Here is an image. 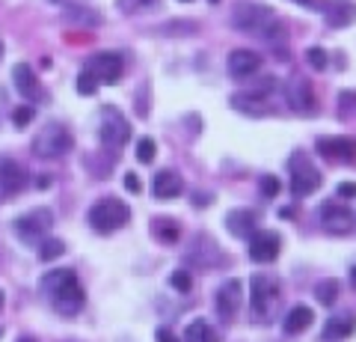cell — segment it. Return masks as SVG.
Instances as JSON below:
<instances>
[{"label": "cell", "instance_id": "cell-1", "mask_svg": "<svg viewBox=\"0 0 356 342\" xmlns=\"http://www.w3.org/2000/svg\"><path fill=\"white\" fill-rule=\"evenodd\" d=\"M42 292L48 295V304L54 306V313L60 316H77L86 304L83 286L77 280V274L72 268H60V271H48L42 277Z\"/></svg>", "mask_w": 356, "mask_h": 342}, {"label": "cell", "instance_id": "cell-2", "mask_svg": "<svg viewBox=\"0 0 356 342\" xmlns=\"http://www.w3.org/2000/svg\"><path fill=\"white\" fill-rule=\"evenodd\" d=\"M86 220L98 235H113L131 220V208L122 200H116V196H104V200H98L92 208H89Z\"/></svg>", "mask_w": 356, "mask_h": 342}, {"label": "cell", "instance_id": "cell-3", "mask_svg": "<svg viewBox=\"0 0 356 342\" xmlns=\"http://www.w3.org/2000/svg\"><path fill=\"white\" fill-rule=\"evenodd\" d=\"M72 146H74V137L63 123H44L36 131V137H33V155H39L44 161L69 155Z\"/></svg>", "mask_w": 356, "mask_h": 342}, {"label": "cell", "instance_id": "cell-4", "mask_svg": "<svg viewBox=\"0 0 356 342\" xmlns=\"http://www.w3.org/2000/svg\"><path fill=\"white\" fill-rule=\"evenodd\" d=\"M232 24L241 33H252V36H267L276 27V15L270 6L264 3H241L235 13H232Z\"/></svg>", "mask_w": 356, "mask_h": 342}, {"label": "cell", "instance_id": "cell-5", "mask_svg": "<svg viewBox=\"0 0 356 342\" xmlns=\"http://www.w3.org/2000/svg\"><path fill=\"white\" fill-rule=\"evenodd\" d=\"M54 226V212L51 208H30V212L18 215L13 220V233L24 241V244H42V238L51 233Z\"/></svg>", "mask_w": 356, "mask_h": 342}, {"label": "cell", "instance_id": "cell-6", "mask_svg": "<svg viewBox=\"0 0 356 342\" xmlns=\"http://www.w3.org/2000/svg\"><path fill=\"white\" fill-rule=\"evenodd\" d=\"M250 306L255 318H270L280 306V283L267 274H255L250 283Z\"/></svg>", "mask_w": 356, "mask_h": 342}, {"label": "cell", "instance_id": "cell-7", "mask_svg": "<svg viewBox=\"0 0 356 342\" xmlns=\"http://www.w3.org/2000/svg\"><path fill=\"white\" fill-rule=\"evenodd\" d=\"M288 167H291V194L294 196H312L321 185H324V176L318 173V167L309 161V155H303V152L291 155Z\"/></svg>", "mask_w": 356, "mask_h": 342}, {"label": "cell", "instance_id": "cell-8", "mask_svg": "<svg viewBox=\"0 0 356 342\" xmlns=\"http://www.w3.org/2000/svg\"><path fill=\"white\" fill-rule=\"evenodd\" d=\"M98 137H102V143L107 149H122L131 137V123L125 119V114H122L119 107L107 104L102 107V128H98Z\"/></svg>", "mask_w": 356, "mask_h": 342}, {"label": "cell", "instance_id": "cell-9", "mask_svg": "<svg viewBox=\"0 0 356 342\" xmlns=\"http://www.w3.org/2000/svg\"><path fill=\"white\" fill-rule=\"evenodd\" d=\"M285 102H288V107H291L294 114H300V116H312V114H318L315 86H312V81L300 78V75H294V78H288V84H285Z\"/></svg>", "mask_w": 356, "mask_h": 342}, {"label": "cell", "instance_id": "cell-10", "mask_svg": "<svg viewBox=\"0 0 356 342\" xmlns=\"http://www.w3.org/2000/svg\"><path fill=\"white\" fill-rule=\"evenodd\" d=\"M86 72L92 75L98 84H119L122 72H125V63H122V57L116 51H102L86 63Z\"/></svg>", "mask_w": 356, "mask_h": 342}, {"label": "cell", "instance_id": "cell-11", "mask_svg": "<svg viewBox=\"0 0 356 342\" xmlns=\"http://www.w3.org/2000/svg\"><path fill=\"white\" fill-rule=\"evenodd\" d=\"M318 220L324 224V229H327V233H332V235H348L353 229V212L348 205H341V203H327L318 212Z\"/></svg>", "mask_w": 356, "mask_h": 342}, {"label": "cell", "instance_id": "cell-12", "mask_svg": "<svg viewBox=\"0 0 356 342\" xmlns=\"http://www.w3.org/2000/svg\"><path fill=\"white\" fill-rule=\"evenodd\" d=\"M247 250H250L252 262H273L282 250V238H280V233H273V229H259V233L250 238Z\"/></svg>", "mask_w": 356, "mask_h": 342}, {"label": "cell", "instance_id": "cell-13", "mask_svg": "<svg viewBox=\"0 0 356 342\" xmlns=\"http://www.w3.org/2000/svg\"><path fill=\"white\" fill-rule=\"evenodd\" d=\"M241 301H243V286L241 280H226L217 289V316L222 322H232L241 310Z\"/></svg>", "mask_w": 356, "mask_h": 342}, {"label": "cell", "instance_id": "cell-14", "mask_svg": "<svg viewBox=\"0 0 356 342\" xmlns=\"http://www.w3.org/2000/svg\"><path fill=\"white\" fill-rule=\"evenodd\" d=\"M315 146L327 161H356V137H318Z\"/></svg>", "mask_w": 356, "mask_h": 342}, {"label": "cell", "instance_id": "cell-15", "mask_svg": "<svg viewBox=\"0 0 356 342\" xmlns=\"http://www.w3.org/2000/svg\"><path fill=\"white\" fill-rule=\"evenodd\" d=\"M27 187V173L21 167L18 161L0 155V194L3 196H13V194H21Z\"/></svg>", "mask_w": 356, "mask_h": 342}, {"label": "cell", "instance_id": "cell-16", "mask_svg": "<svg viewBox=\"0 0 356 342\" xmlns=\"http://www.w3.org/2000/svg\"><path fill=\"white\" fill-rule=\"evenodd\" d=\"M226 65H229V75H232V78L247 81V78H252V75L261 69V57H259L255 51H250V48H235V51L229 54Z\"/></svg>", "mask_w": 356, "mask_h": 342}, {"label": "cell", "instance_id": "cell-17", "mask_svg": "<svg viewBox=\"0 0 356 342\" xmlns=\"http://www.w3.org/2000/svg\"><path fill=\"white\" fill-rule=\"evenodd\" d=\"M184 191V179L178 176L175 170H161L152 176V194L158 196V200H172Z\"/></svg>", "mask_w": 356, "mask_h": 342}, {"label": "cell", "instance_id": "cell-18", "mask_svg": "<svg viewBox=\"0 0 356 342\" xmlns=\"http://www.w3.org/2000/svg\"><path fill=\"white\" fill-rule=\"evenodd\" d=\"M255 224H259V215L250 212V208H235V212L226 215V229L238 238H252L255 233H259Z\"/></svg>", "mask_w": 356, "mask_h": 342}, {"label": "cell", "instance_id": "cell-19", "mask_svg": "<svg viewBox=\"0 0 356 342\" xmlns=\"http://www.w3.org/2000/svg\"><path fill=\"white\" fill-rule=\"evenodd\" d=\"M13 81H15V90L27 98V102H36V98H42V86L36 81V72L30 69L27 63H18L13 69Z\"/></svg>", "mask_w": 356, "mask_h": 342}, {"label": "cell", "instance_id": "cell-20", "mask_svg": "<svg viewBox=\"0 0 356 342\" xmlns=\"http://www.w3.org/2000/svg\"><path fill=\"white\" fill-rule=\"evenodd\" d=\"M353 330H356V316H332V318H327L324 330H321V339L341 342V339H348Z\"/></svg>", "mask_w": 356, "mask_h": 342}, {"label": "cell", "instance_id": "cell-21", "mask_svg": "<svg viewBox=\"0 0 356 342\" xmlns=\"http://www.w3.org/2000/svg\"><path fill=\"white\" fill-rule=\"evenodd\" d=\"M312 322H315V313H312L309 306L297 304V306H291V310H288L285 322H282V330H285L288 336H297V334H303V330H309Z\"/></svg>", "mask_w": 356, "mask_h": 342}, {"label": "cell", "instance_id": "cell-22", "mask_svg": "<svg viewBox=\"0 0 356 342\" xmlns=\"http://www.w3.org/2000/svg\"><path fill=\"white\" fill-rule=\"evenodd\" d=\"M324 15H327L330 27L341 30V27H348V24H353V21H356V3H332Z\"/></svg>", "mask_w": 356, "mask_h": 342}, {"label": "cell", "instance_id": "cell-23", "mask_svg": "<svg viewBox=\"0 0 356 342\" xmlns=\"http://www.w3.org/2000/svg\"><path fill=\"white\" fill-rule=\"evenodd\" d=\"M152 233L158 235L163 244H175V241L181 238V226H178L172 217H158V220L152 224Z\"/></svg>", "mask_w": 356, "mask_h": 342}, {"label": "cell", "instance_id": "cell-24", "mask_svg": "<svg viewBox=\"0 0 356 342\" xmlns=\"http://www.w3.org/2000/svg\"><path fill=\"white\" fill-rule=\"evenodd\" d=\"M184 342H217V334H214V327H211L208 322L196 318V322L187 325V330H184Z\"/></svg>", "mask_w": 356, "mask_h": 342}, {"label": "cell", "instance_id": "cell-25", "mask_svg": "<svg viewBox=\"0 0 356 342\" xmlns=\"http://www.w3.org/2000/svg\"><path fill=\"white\" fill-rule=\"evenodd\" d=\"M315 297L324 306H332L336 304V297H339V280H324V283H318V289H315Z\"/></svg>", "mask_w": 356, "mask_h": 342}, {"label": "cell", "instance_id": "cell-26", "mask_svg": "<svg viewBox=\"0 0 356 342\" xmlns=\"http://www.w3.org/2000/svg\"><path fill=\"white\" fill-rule=\"evenodd\" d=\"M63 253H65V244H63L60 238H48V241H42V247H39V256L44 262L57 259V256H63Z\"/></svg>", "mask_w": 356, "mask_h": 342}, {"label": "cell", "instance_id": "cell-27", "mask_svg": "<svg viewBox=\"0 0 356 342\" xmlns=\"http://www.w3.org/2000/svg\"><path fill=\"white\" fill-rule=\"evenodd\" d=\"M154 155H158V143H154L152 137H143V140L137 143V161H140V164H152Z\"/></svg>", "mask_w": 356, "mask_h": 342}, {"label": "cell", "instance_id": "cell-28", "mask_svg": "<svg viewBox=\"0 0 356 342\" xmlns=\"http://www.w3.org/2000/svg\"><path fill=\"white\" fill-rule=\"evenodd\" d=\"M170 286H172V289H178L181 295H187V292H191V286H193V280H191V274H187V271H172L170 274Z\"/></svg>", "mask_w": 356, "mask_h": 342}, {"label": "cell", "instance_id": "cell-29", "mask_svg": "<svg viewBox=\"0 0 356 342\" xmlns=\"http://www.w3.org/2000/svg\"><path fill=\"white\" fill-rule=\"evenodd\" d=\"M95 90H98V81L83 69L81 75H77V93H81V95H92Z\"/></svg>", "mask_w": 356, "mask_h": 342}, {"label": "cell", "instance_id": "cell-30", "mask_svg": "<svg viewBox=\"0 0 356 342\" xmlns=\"http://www.w3.org/2000/svg\"><path fill=\"white\" fill-rule=\"evenodd\" d=\"M306 60H309L312 69H318V72L327 69V51L324 48H309L306 51Z\"/></svg>", "mask_w": 356, "mask_h": 342}, {"label": "cell", "instance_id": "cell-31", "mask_svg": "<svg viewBox=\"0 0 356 342\" xmlns=\"http://www.w3.org/2000/svg\"><path fill=\"white\" fill-rule=\"evenodd\" d=\"M116 3H119L122 13H143V9L154 6L158 0H116Z\"/></svg>", "mask_w": 356, "mask_h": 342}, {"label": "cell", "instance_id": "cell-32", "mask_svg": "<svg viewBox=\"0 0 356 342\" xmlns=\"http://www.w3.org/2000/svg\"><path fill=\"white\" fill-rule=\"evenodd\" d=\"M280 191H282V182L276 179V176H264V179H261V194L264 196H276Z\"/></svg>", "mask_w": 356, "mask_h": 342}, {"label": "cell", "instance_id": "cell-33", "mask_svg": "<svg viewBox=\"0 0 356 342\" xmlns=\"http://www.w3.org/2000/svg\"><path fill=\"white\" fill-rule=\"evenodd\" d=\"M33 116H36V110H33L30 104H24V107H18V110H15V114H13V123H15L18 128H24V125L30 123V119H33Z\"/></svg>", "mask_w": 356, "mask_h": 342}, {"label": "cell", "instance_id": "cell-34", "mask_svg": "<svg viewBox=\"0 0 356 342\" xmlns=\"http://www.w3.org/2000/svg\"><path fill=\"white\" fill-rule=\"evenodd\" d=\"M65 15H69V18H74V21H89V24H98V15L86 13V9H83V13H77V6H72V9H69V13H65Z\"/></svg>", "mask_w": 356, "mask_h": 342}, {"label": "cell", "instance_id": "cell-35", "mask_svg": "<svg viewBox=\"0 0 356 342\" xmlns=\"http://www.w3.org/2000/svg\"><path fill=\"white\" fill-rule=\"evenodd\" d=\"M336 194L341 196V200H350V196H356V182H341L336 187Z\"/></svg>", "mask_w": 356, "mask_h": 342}, {"label": "cell", "instance_id": "cell-36", "mask_svg": "<svg viewBox=\"0 0 356 342\" xmlns=\"http://www.w3.org/2000/svg\"><path fill=\"white\" fill-rule=\"evenodd\" d=\"M125 187L131 194H140L143 191V185H140V179H137V173H125Z\"/></svg>", "mask_w": 356, "mask_h": 342}, {"label": "cell", "instance_id": "cell-37", "mask_svg": "<svg viewBox=\"0 0 356 342\" xmlns=\"http://www.w3.org/2000/svg\"><path fill=\"white\" fill-rule=\"evenodd\" d=\"M158 339H161V342H178V339H175V336H172L166 327H161V330H158Z\"/></svg>", "mask_w": 356, "mask_h": 342}, {"label": "cell", "instance_id": "cell-38", "mask_svg": "<svg viewBox=\"0 0 356 342\" xmlns=\"http://www.w3.org/2000/svg\"><path fill=\"white\" fill-rule=\"evenodd\" d=\"M294 3H300V6H321V0H294Z\"/></svg>", "mask_w": 356, "mask_h": 342}, {"label": "cell", "instance_id": "cell-39", "mask_svg": "<svg viewBox=\"0 0 356 342\" xmlns=\"http://www.w3.org/2000/svg\"><path fill=\"white\" fill-rule=\"evenodd\" d=\"M350 283H353V289H356V265L350 268Z\"/></svg>", "mask_w": 356, "mask_h": 342}, {"label": "cell", "instance_id": "cell-40", "mask_svg": "<svg viewBox=\"0 0 356 342\" xmlns=\"http://www.w3.org/2000/svg\"><path fill=\"white\" fill-rule=\"evenodd\" d=\"M0 310H3V292H0Z\"/></svg>", "mask_w": 356, "mask_h": 342}, {"label": "cell", "instance_id": "cell-41", "mask_svg": "<svg viewBox=\"0 0 356 342\" xmlns=\"http://www.w3.org/2000/svg\"><path fill=\"white\" fill-rule=\"evenodd\" d=\"M0 57H3V42H0Z\"/></svg>", "mask_w": 356, "mask_h": 342}, {"label": "cell", "instance_id": "cell-42", "mask_svg": "<svg viewBox=\"0 0 356 342\" xmlns=\"http://www.w3.org/2000/svg\"><path fill=\"white\" fill-rule=\"evenodd\" d=\"M18 342H33V339H27V336H24V339H18Z\"/></svg>", "mask_w": 356, "mask_h": 342}, {"label": "cell", "instance_id": "cell-43", "mask_svg": "<svg viewBox=\"0 0 356 342\" xmlns=\"http://www.w3.org/2000/svg\"><path fill=\"white\" fill-rule=\"evenodd\" d=\"M211 3H220V0H211Z\"/></svg>", "mask_w": 356, "mask_h": 342}, {"label": "cell", "instance_id": "cell-44", "mask_svg": "<svg viewBox=\"0 0 356 342\" xmlns=\"http://www.w3.org/2000/svg\"><path fill=\"white\" fill-rule=\"evenodd\" d=\"M181 3H191V0H181Z\"/></svg>", "mask_w": 356, "mask_h": 342}]
</instances>
